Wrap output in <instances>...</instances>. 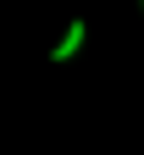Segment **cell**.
Segmentation results:
<instances>
[{
  "mask_svg": "<svg viewBox=\"0 0 144 155\" xmlns=\"http://www.w3.org/2000/svg\"><path fill=\"white\" fill-rule=\"evenodd\" d=\"M83 39H89V22H83V17H72V22H67V33L55 39V50H50V61H61V67H67L72 55L83 50Z\"/></svg>",
  "mask_w": 144,
  "mask_h": 155,
  "instance_id": "cell-1",
  "label": "cell"
}]
</instances>
